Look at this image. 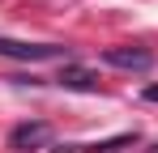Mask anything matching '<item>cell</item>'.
<instances>
[{"label":"cell","instance_id":"6da1fadb","mask_svg":"<svg viewBox=\"0 0 158 153\" xmlns=\"http://www.w3.org/2000/svg\"><path fill=\"white\" fill-rule=\"evenodd\" d=\"M0 55H4V60L43 64V60H60L64 47H60V43H22V38H4V34H0Z\"/></svg>","mask_w":158,"mask_h":153},{"label":"cell","instance_id":"7a4b0ae2","mask_svg":"<svg viewBox=\"0 0 158 153\" xmlns=\"http://www.w3.org/2000/svg\"><path fill=\"white\" fill-rule=\"evenodd\" d=\"M103 64L124 68V73H150L154 68V51H145V47H107Z\"/></svg>","mask_w":158,"mask_h":153},{"label":"cell","instance_id":"3957f363","mask_svg":"<svg viewBox=\"0 0 158 153\" xmlns=\"http://www.w3.org/2000/svg\"><path fill=\"white\" fill-rule=\"evenodd\" d=\"M52 140V128L47 124H17L13 132H9V149H17V153H26V149H39V145H47Z\"/></svg>","mask_w":158,"mask_h":153},{"label":"cell","instance_id":"277c9868","mask_svg":"<svg viewBox=\"0 0 158 153\" xmlns=\"http://www.w3.org/2000/svg\"><path fill=\"white\" fill-rule=\"evenodd\" d=\"M60 85L64 89H98V76L90 68H81V64H64L60 68Z\"/></svg>","mask_w":158,"mask_h":153},{"label":"cell","instance_id":"5b68a950","mask_svg":"<svg viewBox=\"0 0 158 153\" xmlns=\"http://www.w3.org/2000/svg\"><path fill=\"white\" fill-rule=\"evenodd\" d=\"M145 102H158V85H150V89H145Z\"/></svg>","mask_w":158,"mask_h":153},{"label":"cell","instance_id":"8992f818","mask_svg":"<svg viewBox=\"0 0 158 153\" xmlns=\"http://www.w3.org/2000/svg\"><path fill=\"white\" fill-rule=\"evenodd\" d=\"M154 153H158V149H154Z\"/></svg>","mask_w":158,"mask_h":153}]
</instances>
